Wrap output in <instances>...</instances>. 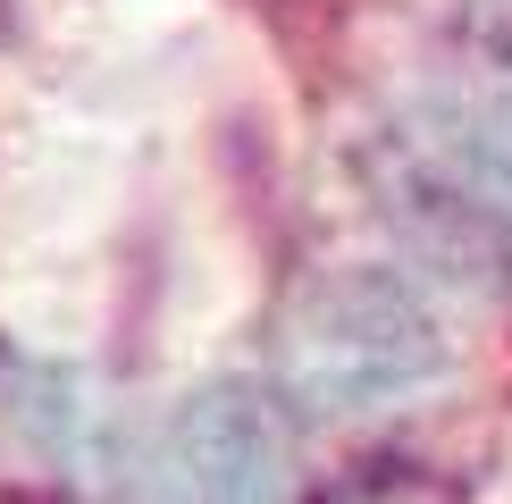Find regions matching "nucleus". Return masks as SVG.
I'll use <instances>...</instances> for the list:
<instances>
[{
  "instance_id": "obj_1",
  "label": "nucleus",
  "mask_w": 512,
  "mask_h": 504,
  "mask_svg": "<svg viewBox=\"0 0 512 504\" xmlns=\"http://www.w3.org/2000/svg\"><path fill=\"white\" fill-rule=\"evenodd\" d=\"M454 370V336L403 269H328L294 294L277 328V387L303 412L370 420L429 395Z\"/></svg>"
},
{
  "instance_id": "obj_2",
  "label": "nucleus",
  "mask_w": 512,
  "mask_h": 504,
  "mask_svg": "<svg viewBox=\"0 0 512 504\" xmlns=\"http://www.w3.org/2000/svg\"><path fill=\"white\" fill-rule=\"evenodd\" d=\"M395 194L429 236L479 252L512 244V84H429L395 126Z\"/></svg>"
},
{
  "instance_id": "obj_3",
  "label": "nucleus",
  "mask_w": 512,
  "mask_h": 504,
  "mask_svg": "<svg viewBox=\"0 0 512 504\" xmlns=\"http://www.w3.org/2000/svg\"><path fill=\"white\" fill-rule=\"evenodd\" d=\"M143 504H286L294 496V437L269 387L210 378L177 395L135 462Z\"/></svg>"
},
{
  "instance_id": "obj_4",
  "label": "nucleus",
  "mask_w": 512,
  "mask_h": 504,
  "mask_svg": "<svg viewBox=\"0 0 512 504\" xmlns=\"http://www.w3.org/2000/svg\"><path fill=\"white\" fill-rule=\"evenodd\" d=\"M487 42H496V76L512 84V0H487Z\"/></svg>"
}]
</instances>
